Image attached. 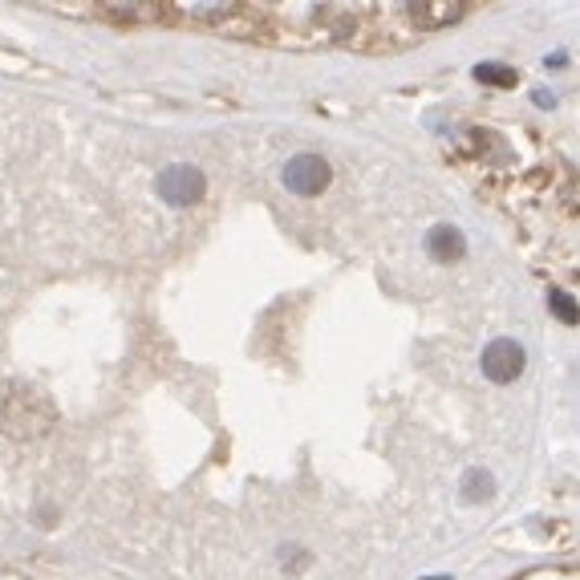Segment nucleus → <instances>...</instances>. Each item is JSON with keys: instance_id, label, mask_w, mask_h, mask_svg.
<instances>
[{"instance_id": "nucleus-1", "label": "nucleus", "mask_w": 580, "mask_h": 580, "mask_svg": "<svg viewBox=\"0 0 580 580\" xmlns=\"http://www.w3.org/2000/svg\"><path fill=\"white\" fill-rule=\"evenodd\" d=\"M154 191L167 199L171 207H187V203H199V199H203L207 184H203V171L187 167V163H171V167L159 171Z\"/></svg>"}, {"instance_id": "nucleus-2", "label": "nucleus", "mask_w": 580, "mask_h": 580, "mask_svg": "<svg viewBox=\"0 0 580 580\" xmlns=\"http://www.w3.org/2000/svg\"><path fill=\"white\" fill-rule=\"evenodd\" d=\"M285 187H289L292 196H321L329 179H333V171L325 163L321 154H292L289 163H285Z\"/></svg>"}, {"instance_id": "nucleus-3", "label": "nucleus", "mask_w": 580, "mask_h": 580, "mask_svg": "<svg viewBox=\"0 0 580 580\" xmlns=\"http://www.w3.org/2000/svg\"><path fill=\"white\" fill-rule=\"evenodd\" d=\"M479 366H483V378H491L495 386H507V382H516L519 374H524V366H528V353H524V345H519V341H512V337H500V341H491L488 350H483Z\"/></svg>"}, {"instance_id": "nucleus-4", "label": "nucleus", "mask_w": 580, "mask_h": 580, "mask_svg": "<svg viewBox=\"0 0 580 580\" xmlns=\"http://www.w3.org/2000/svg\"><path fill=\"white\" fill-rule=\"evenodd\" d=\"M467 13V4L463 0H414L406 4V16L414 21V29H446V25H455L463 21Z\"/></svg>"}, {"instance_id": "nucleus-5", "label": "nucleus", "mask_w": 580, "mask_h": 580, "mask_svg": "<svg viewBox=\"0 0 580 580\" xmlns=\"http://www.w3.org/2000/svg\"><path fill=\"white\" fill-rule=\"evenodd\" d=\"M427 252H430V260H439V264H455V260H463V252H467V236H463L455 224H434V228L427 231Z\"/></svg>"}, {"instance_id": "nucleus-6", "label": "nucleus", "mask_w": 580, "mask_h": 580, "mask_svg": "<svg viewBox=\"0 0 580 580\" xmlns=\"http://www.w3.org/2000/svg\"><path fill=\"white\" fill-rule=\"evenodd\" d=\"M495 495V479L488 471H467L463 475V500L475 504V500H491Z\"/></svg>"}, {"instance_id": "nucleus-7", "label": "nucleus", "mask_w": 580, "mask_h": 580, "mask_svg": "<svg viewBox=\"0 0 580 580\" xmlns=\"http://www.w3.org/2000/svg\"><path fill=\"white\" fill-rule=\"evenodd\" d=\"M475 81H483V86H516V70L483 62V65H475Z\"/></svg>"}, {"instance_id": "nucleus-8", "label": "nucleus", "mask_w": 580, "mask_h": 580, "mask_svg": "<svg viewBox=\"0 0 580 580\" xmlns=\"http://www.w3.org/2000/svg\"><path fill=\"white\" fill-rule=\"evenodd\" d=\"M549 305H552V313H556V317H560L565 325H577L580 321V305L572 301V297H568V292L552 289L549 292Z\"/></svg>"}, {"instance_id": "nucleus-9", "label": "nucleus", "mask_w": 580, "mask_h": 580, "mask_svg": "<svg viewBox=\"0 0 580 580\" xmlns=\"http://www.w3.org/2000/svg\"><path fill=\"white\" fill-rule=\"evenodd\" d=\"M434 580H451V577H434Z\"/></svg>"}]
</instances>
